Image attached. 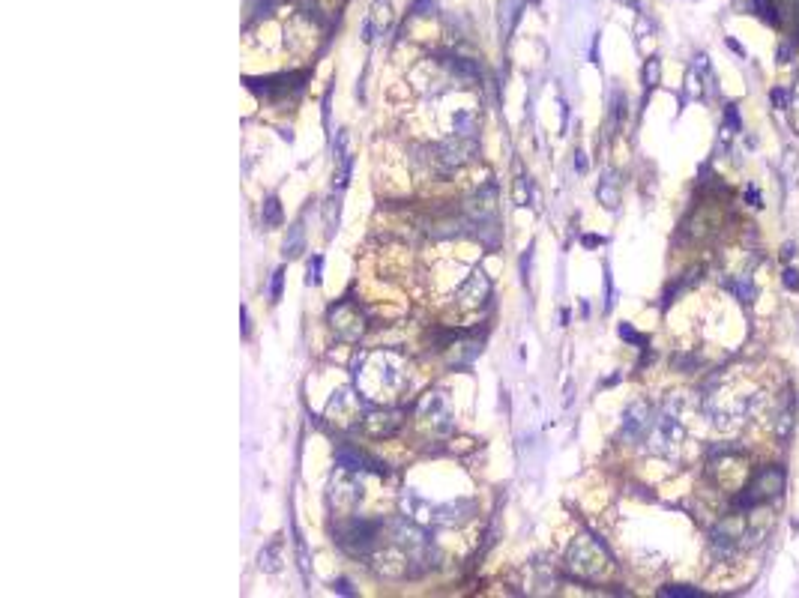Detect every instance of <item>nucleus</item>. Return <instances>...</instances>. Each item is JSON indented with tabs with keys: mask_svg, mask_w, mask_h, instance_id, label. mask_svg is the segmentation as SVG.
Here are the masks:
<instances>
[{
	"mask_svg": "<svg viewBox=\"0 0 799 598\" xmlns=\"http://www.w3.org/2000/svg\"><path fill=\"white\" fill-rule=\"evenodd\" d=\"M785 488V473L779 470V467H767L764 473H758L755 476V482L746 488V494L740 497V506H749V509H755V506H761V503H767V500H773L779 491Z\"/></svg>",
	"mask_w": 799,
	"mask_h": 598,
	"instance_id": "obj_1",
	"label": "nucleus"
},
{
	"mask_svg": "<svg viewBox=\"0 0 799 598\" xmlns=\"http://www.w3.org/2000/svg\"><path fill=\"white\" fill-rule=\"evenodd\" d=\"M279 222V201H267V225Z\"/></svg>",
	"mask_w": 799,
	"mask_h": 598,
	"instance_id": "obj_2",
	"label": "nucleus"
},
{
	"mask_svg": "<svg viewBox=\"0 0 799 598\" xmlns=\"http://www.w3.org/2000/svg\"><path fill=\"white\" fill-rule=\"evenodd\" d=\"M785 285H788V288H799V273L788 270V273H785Z\"/></svg>",
	"mask_w": 799,
	"mask_h": 598,
	"instance_id": "obj_3",
	"label": "nucleus"
},
{
	"mask_svg": "<svg viewBox=\"0 0 799 598\" xmlns=\"http://www.w3.org/2000/svg\"><path fill=\"white\" fill-rule=\"evenodd\" d=\"M665 596H698V593L695 590H674L671 587V590H665Z\"/></svg>",
	"mask_w": 799,
	"mask_h": 598,
	"instance_id": "obj_4",
	"label": "nucleus"
}]
</instances>
